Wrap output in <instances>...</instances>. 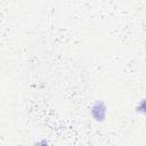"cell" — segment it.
Instances as JSON below:
<instances>
[{"mask_svg":"<svg viewBox=\"0 0 146 146\" xmlns=\"http://www.w3.org/2000/svg\"><path fill=\"white\" fill-rule=\"evenodd\" d=\"M91 114L96 121H103L106 115V106L103 102H97L91 110Z\"/></svg>","mask_w":146,"mask_h":146,"instance_id":"cell-1","label":"cell"},{"mask_svg":"<svg viewBox=\"0 0 146 146\" xmlns=\"http://www.w3.org/2000/svg\"><path fill=\"white\" fill-rule=\"evenodd\" d=\"M137 111L141 112V113H146V99H143L139 103V105L137 106Z\"/></svg>","mask_w":146,"mask_h":146,"instance_id":"cell-2","label":"cell"}]
</instances>
